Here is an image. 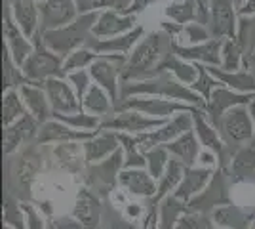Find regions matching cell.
I'll use <instances>...</instances> for the list:
<instances>
[{"mask_svg": "<svg viewBox=\"0 0 255 229\" xmlns=\"http://www.w3.org/2000/svg\"><path fill=\"white\" fill-rule=\"evenodd\" d=\"M99 11H90V13H80L75 21L67 23L63 27L42 31V44L53 50L61 57L69 55L71 52L78 50V46L84 42L88 33H92L94 25L97 21Z\"/></svg>", "mask_w": 255, "mask_h": 229, "instance_id": "cell-1", "label": "cell"}, {"mask_svg": "<svg viewBox=\"0 0 255 229\" xmlns=\"http://www.w3.org/2000/svg\"><path fill=\"white\" fill-rule=\"evenodd\" d=\"M86 105L90 109H96V111L107 109V96L105 92H103V88L101 86L90 88L88 90V96H86Z\"/></svg>", "mask_w": 255, "mask_h": 229, "instance_id": "cell-19", "label": "cell"}, {"mask_svg": "<svg viewBox=\"0 0 255 229\" xmlns=\"http://www.w3.org/2000/svg\"><path fill=\"white\" fill-rule=\"evenodd\" d=\"M135 27H137L135 15L109 8V10L99 11L92 33L96 34L97 38H111V36H118V34L128 33V31H131Z\"/></svg>", "mask_w": 255, "mask_h": 229, "instance_id": "cell-5", "label": "cell"}, {"mask_svg": "<svg viewBox=\"0 0 255 229\" xmlns=\"http://www.w3.org/2000/svg\"><path fill=\"white\" fill-rule=\"evenodd\" d=\"M238 15L240 17H254L255 15V0H244L238 8Z\"/></svg>", "mask_w": 255, "mask_h": 229, "instance_id": "cell-22", "label": "cell"}, {"mask_svg": "<svg viewBox=\"0 0 255 229\" xmlns=\"http://www.w3.org/2000/svg\"><path fill=\"white\" fill-rule=\"evenodd\" d=\"M183 38H185V42L189 44H202L206 40H210V33L200 23L191 21L183 27Z\"/></svg>", "mask_w": 255, "mask_h": 229, "instance_id": "cell-18", "label": "cell"}, {"mask_svg": "<svg viewBox=\"0 0 255 229\" xmlns=\"http://www.w3.org/2000/svg\"><path fill=\"white\" fill-rule=\"evenodd\" d=\"M46 84H48V96H50L55 107H59V109H75V92L69 84H65L63 80H59V78H50Z\"/></svg>", "mask_w": 255, "mask_h": 229, "instance_id": "cell-11", "label": "cell"}, {"mask_svg": "<svg viewBox=\"0 0 255 229\" xmlns=\"http://www.w3.org/2000/svg\"><path fill=\"white\" fill-rule=\"evenodd\" d=\"M11 17L29 38H34L40 27L38 0H11Z\"/></svg>", "mask_w": 255, "mask_h": 229, "instance_id": "cell-7", "label": "cell"}, {"mask_svg": "<svg viewBox=\"0 0 255 229\" xmlns=\"http://www.w3.org/2000/svg\"><path fill=\"white\" fill-rule=\"evenodd\" d=\"M221 63L225 71H238L240 65V48L234 40H225L221 46Z\"/></svg>", "mask_w": 255, "mask_h": 229, "instance_id": "cell-17", "label": "cell"}, {"mask_svg": "<svg viewBox=\"0 0 255 229\" xmlns=\"http://www.w3.org/2000/svg\"><path fill=\"white\" fill-rule=\"evenodd\" d=\"M6 44H8V54L11 55V59L17 63V65H23L27 61V57L34 52L29 36L23 33L19 29V25L13 21V17L8 15L6 17Z\"/></svg>", "mask_w": 255, "mask_h": 229, "instance_id": "cell-8", "label": "cell"}, {"mask_svg": "<svg viewBox=\"0 0 255 229\" xmlns=\"http://www.w3.org/2000/svg\"><path fill=\"white\" fill-rule=\"evenodd\" d=\"M158 69H162V71H171L179 80L187 82V84L196 82V78H198V71L192 65H189L187 59L175 57V55H168V57L158 65Z\"/></svg>", "mask_w": 255, "mask_h": 229, "instance_id": "cell-13", "label": "cell"}, {"mask_svg": "<svg viewBox=\"0 0 255 229\" xmlns=\"http://www.w3.org/2000/svg\"><path fill=\"white\" fill-rule=\"evenodd\" d=\"M23 73L29 78H52V76L61 75L65 69L61 63V55L55 54L48 46H38L32 52L27 61L23 63Z\"/></svg>", "mask_w": 255, "mask_h": 229, "instance_id": "cell-3", "label": "cell"}, {"mask_svg": "<svg viewBox=\"0 0 255 229\" xmlns=\"http://www.w3.org/2000/svg\"><path fill=\"white\" fill-rule=\"evenodd\" d=\"M38 8H40L42 31L63 27L67 23L75 21L80 15L76 0H42V2H38Z\"/></svg>", "mask_w": 255, "mask_h": 229, "instance_id": "cell-4", "label": "cell"}, {"mask_svg": "<svg viewBox=\"0 0 255 229\" xmlns=\"http://www.w3.org/2000/svg\"><path fill=\"white\" fill-rule=\"evenodd\" d=\"M90 75L96 78V82L107 92L115 96L117 92V67L113 65L109 59H96L90 65Z\"/></svg>", "mask_w": 255, "mask_h": 229, "instance_id": "cell-12", "label": "cell"}, {"mask_svg": "<svg viewBox=\"0 0 255 229\" xmlns=\"http://www.w3.org/2000/svg\"><path fill=\"white\" fill-rule=\"evenodd\" d=\"M141 36H143V27L137 25L135 29H131V31H128L124 34L111 36V38H99V40H96L94 48L101 55H109V54L122 55L126 54V52H129V50H133L139 44V40H141Z\"/></svg>", "mask_w": 255, "mask_h": 229, "instance_id": "cell-9", "label": "cell"}, {"mask_svg": "<svg viewBox=\"0 0 255 229\" xmlns=\"http://www.w3.org/2000/svg\"><path fill=\"white\" fill-rule=\"evenodd\" d=\"M160 52H162V34L150 33L143 42H139L133 48V54L129 57V63L124 71V78L147 75L150 69L156 65Z\"/></svg>", "mask_w": 255, "mask_h": 229, "instance_id": "cell-2", "label": "cell"}, {"mask_svg": "<svg viewBox=\"0 0 255 229\" xmlns=\"http://www.w3.org/2000/svg\"><path fill=\"white\" fill-rule=\"evenodd\" d=\"M131 0H76V6L80 13H90V11H101V10H120L124 11L129 6Z\"/></svg>", "mask_w": 255, "mask_h": 229, "instance_id": "cell-15", "label": "cell"}, {"mask_svg": "<svg viewBox=\"0 0 255 229\" xmlns=\"http://www.w3.org/2000/svg\"><path fill=\"white\" fill-rule=\"evenodd\" d=\"M101 54H94L92 50H75V52H71V54L67 55V59L63 61V69L67 73H73V71H80V69H84V67H90L94 61H96L97 57Z\"/></svg>", "mask_w": 255, "mask_h": 229, "instance_id": "cell-16", "label": "cell"}, {"mask_svg": "<svg viewBox=\"0 0 255 229\" xmlns=\"http://www.w3.org/2000/svg\"><path fill=\"white\" fill-rule=\"evenodd\" d=\"M154 2H156V0H131L129 6H128L124 11H126V13H131V15H137V13L147 10L150 4H154Z\"/></svg>", "mask_w": 255, "mask_h": 229, "instance_id": "cell-21", "label": "cell"}, {"mask_svg": "<svg viewBox=\"0 0 255 229\" xmlns=\"http://www.w3.org/2000/svg\"><path fill=\"white\" fill-rule=\"evenodd\" d=\"M254 61H255V54H254Z\"/></svg>", "mask_w": 255, "mask_h": 229, "instance_id": "cell-23", "label": "cell"}, {"mask_svg": "<svg viewBox=\"0 0 255 229\" xmlns=\"http://www.w3.org/2000/svg\"><path fill=\"white\" fill-rule=\"evenodd\" d=\"M38 2H42V0H38Z\"/></svg>", "mask_w": 255, "mask_h": 229, "instance_id": "cell-24", "label": "cell"}, {"mask_svg": "<svg viewBox=\"0 0 255 229\" xmlns=\"http://www.w3.org/2000/svg\"><path fill=\"white\" fill-rule=\"evenodd\" d=\"M69 80L73 82V86H75L78 96H82L86 92V88H88V84H90V76H88V73H84L82 69H80V71H73L71 76H69Z\"/></svg>", "mask_w": 255, "mask_h": 229, "instance_id": "cell-20", "label": "cell"}, {"mask_svg": "<svg viewBox=\"0 0 255 229\" xmlns=\"http://www.w3.org/2000/svg\"><path fill=\"white\" fill-rule=\"evenodd\" d=\"M208 71L212 73L215 78L223 80L227 84H231L234 88H246V90H254L255 88V78L248 73H236V71H219L215 67H208Z\"/></svg>", "mask_w": 255, "mask_h": 229, "instance_id": "cell-14", "label": "cell"}, {"mask_svg": "<svg viewBox=\"0 0 255 229\" xmlns=\"http://www.w3.org/2000/svg\"><path fill=\"white\" fill-rule=\"evenodd\" d=\"M236 15L238 10H234L233 0H210V21H212V33L215 36L234 38Z\"/></svg>", "mask_w": 255, "mask_h": 229, "instance_id": "cell-6", "label": "cell"}, {"mask_svg": "<svg viewBox=\"0 0 255 229\" xmlns=\"http://www.w3.org/2000/svg\"><path fill=\"white\" fill-rule=\"evenodd\" d=\"M221 46L219 40H206L202 44H189V46H177L175 52L183 59H194L208 65H217L221 61Z\"/></svg>", "mask_w": 255, "mask_h": 229, "instance_id": "cell-10", "label": "cell"}]
</instances>
